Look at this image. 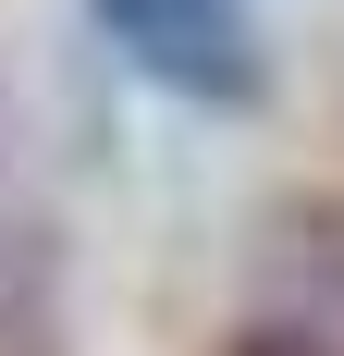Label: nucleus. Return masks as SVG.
<instances>
[{
    "instance_id": "obj_1",
    "label": "nucleus",
    "mask_w": 344,
    "mask_h": 356,
    "mask_svg": "<svg viewBox=\"0 0 344 356\" xmlns=\"http://www.w3.org/2000/svg\"><path fill=\"white\" fill-rule=\"evenodd\" d=\"M86 13L148 86H172L197 111H258V86H271V49H258L246 0H86Z\"/></svg>"
}]
</instances>
